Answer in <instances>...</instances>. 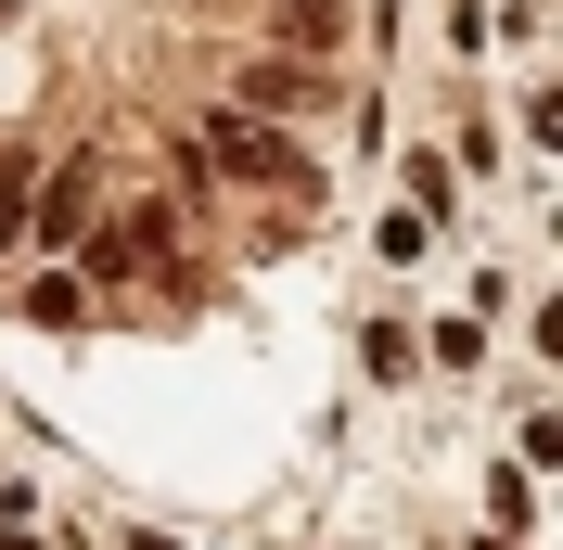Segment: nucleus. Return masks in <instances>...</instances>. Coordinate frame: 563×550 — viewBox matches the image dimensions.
Returning a JSON list of instances; mask_svg holds the SVG:
<instances>
[{"label":"nucleus","mask_w":563,"mask_h":550,"mask_svg":"<svg viewBox=\"0 0 563 550\" xmlns=\"http://www.w3.org/2000/svg\"><path fill=\"white\" fill-rule=\"evenodd\" d=\"M192 167L244 179V193H320V179H308V154H295V141H269V116H244V103L192 129Z\"/></svg>","instance_id":"obj_1"},{"label":"nucleus","mask_w":563,"mask_h":550,"mask_svg":"<svg viewBox=\"0 0 563 550\" xmlns=\"http://www.w3.org/2000/svg\"><path fill=\"white\" fill-rule=\"evenodd\" d=\"M0 550H38V538H26V525H13V538H0Z\"/></svg>","instance_id":"obj_6"},{"label":"nucleus","mask_w":563,"mask_h":550,"mask_svg":"<svg viewBox=\"0 0 563 550\" xmlns=\"http://www.w3.org/2000/svg\"><path fill=\"white\" fill-rule=\"evenodd\" d=\"M333 38H346V0H282V52L333 65Z\"/></svg>","instance_id":"obj_3"},{"label":"nucleus","mask_w":563,"mask_h":550,"mask_svg":"<svg viewBox=\"0 0 563 550\" xmlns=\"http://www.w3.org/2000/svg\"><path fill=\"white\" fill-rule=\"evenodd\" d=\"M13 308H26V320H77V308H90V282H77V270H38Z\"/></svg>","instance_id":"obj_4"},{"label":"nucleus","mask_w":563,"mask_h":550,"mask_svg":"<svg viewBox=\"0 0 563 550\" xmlns=\"http://www.w3.org/2000/svg\"><path fill=\"white\" fill-rule=\"evenodd\" d=\"M231 103H244V116H320V103H333V65H308V52H269V65L231 77Z\"/></svg>","instance_id":"obj_2"},{"label":"nucleus","mask_w":563,"mask_h":550,"mask_svg":"<svg viewBox=\"0 0 563 550\" xmlns=\"http://www.w3.org/2000/svg\"><path fill=\"white\" fill-rule=\"evenodd\" d=\"M0 243H26V167H0Z\"/></svg>","instance_id":"obj_5"}]
</instances>
